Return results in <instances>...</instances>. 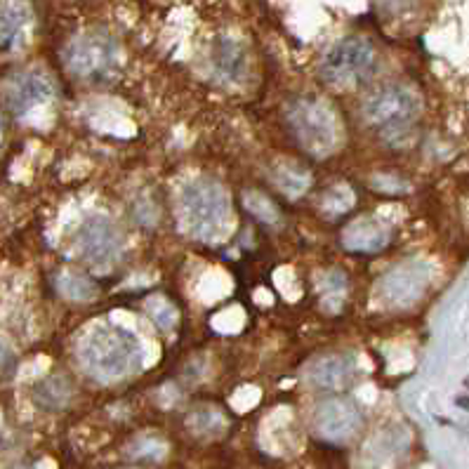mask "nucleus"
<instances>
[{
    "label": "nucleus",
    "mask_w": 469,
    "mask_h": 469,
    "mask_svg": "<svg viewBox=\"0 0 469 469\" xmlns=\"http://www.w3.org/2000/svg\"><path fill=\"white\" fill-rule=\"evenodd\" d=\"M81 356L90 375L114 382L140 371L144 349L130 330L121 326H99L83 340Z\"/></svg>",
    "instance_id": "nucleus-1"
},
{
    "label": "nucleus",
    "mask_w": 469,
    "mask_h": 469,
    "mask_svg": "<svg viewBox=\"0 0 469 469\" xmlns=\"http://www.w3.org/2000/svg\"><path fill=\"white\" fill-rule=\"evenodd\" d=\"M182 225L199 241H219L232 225V203L225 187L200 177L189 182L180 193Z\"/></svg>",
    "instance_id": "nucleus-2"
},
{
    "label": "nucleus",
    "mask_w": 469,
    "mask_h": 469,
    "mask_svg": "<svg viewBox=\"0 0 469 469\" xmlns=\"http://www.w3.org/2000/svg\"><path fill=\"white\" fill-rule=\"evenodd\" d=\"M286 121L295 140L314 156H328L337 147V140H340L337 121H335L333 109L321 99L303 97V99L290 102Z\"/></svg>",
    "instance_id": "nucleus-3"
},
{
    "label": "nucleus",
    "mask_w": 469,
    "mask_h": 469,
    "mask_svg": "<svg viewBox=\"0 0 469 469\" xmlns=\"http://www.w3.org/2000/svg\"><path fill=\"white\" fill-rule=\"evenodd\" d=\"M375 50L366 38H342L321 59V78L335 88L366 83L375 71Z\"/></svg>",
    "instance_id": "nucleus-4"
},
{
    "label": "nucleus",
    "mask_w": 469,
    "mask_h": 469,
    "mask_svg": "<svg viewBox=\"0 0 469 469\" xmlns=\"http://www.w3.org/2000/svg\"><path fill=\"white\" fill-rule=\"evenodd\" d=\"M66 66L85 81H107L118 69V46L104 33L81 36L66 47Z\"/></svg>",
    "instance_id": "nucleus-5"
},
{
    "label": "nucleus",
    "mask_w": 469,
    "mask_h": 469,
    "mask_svg": "<svg viewBox=\"0 0 469 469\" xmlns=\"http://www.w3.org/2000/svg\"><path fill=\"white\" fill-rule=\"evenodd\" d=\"M418 114V99L404 85H385L368 97L366 116L382 132H401Z\"/></svg>",
    "instance_id": "nucleus-6"
},
{
    "label": "nucleus",
    "mask_w": 469,
    "mask_h": 469,
    "mask_svg": "<svg viewBox=\"0 0 469 469\" xmlns=\"http://www.w3.org/2000/svg\"><path fill=\"white\" fill-rule=\"evenodd\" d=\"M76 243L81 255L95 267H102V269L118 262L123 255V234L104 215L90 217L78 229Z\"/></svg>",
    "instance_id": "nucleus-7"
},
{
    "label": "nucleus",
    "mask_w": 469,
    "mask_h": 469,
    "mask_svg": "<svg viewBox=\"0 0 469 469\" xmlns=\"http://www.w3.org/2000/svg\"><path fill=\"white\" fill-rule=\"evenodd\" d=\"M314 427L319 437L328 439V441H347L359 431L361 413L352 401L328 399L316 408Z\"/></svg>",
    "instance_id": "nucleus-8"
},
{
    "label": "nucleus",
    "mask_w": 469,
    "mask_h": 469,
    "mask_svg": "<svg viewBox=\"0 0 469 469\" xmlns=\"http://www.w3.org/2000/svg\"><path fill=\"white\" fill-rule=\"evenodd\" d=\"M420 274L408 267H397L378 281V297L389 307H405L420 295Z\"/></svg>",
    "instance_id": "nucleus-9"
},
{
    "label": "nucleus",
    "mask_w": 469,
    "mask_h": 469,
    "mask_svg": "<svg viewBox=\"0 0 469 469\" xmlns=\"http://www.w3.org/2000/svg\"><path fill=\"white\" fill-rule=\"evenodd\" d=\"M342 243L352 252H378L389 243V229L378 217H361L342 232Z\"/></svg>",
    "instance_id": "nucleus-10"
},
{
    "label": "nucleus",
    "mask_w": 469,
    "mask_h": 469,
    "mask_svg": "<svg viewBox=\"0 0 469 469\" xmlns=\"http://www.w3.org/2000/svg\"><path fill=\"white\" fill-rule=\"evenodd\" d=\"M354 373H356V363L352 356H326L309 368V379L323 389H340L352 382Z\"/></svg>",
    "instance_id": "nucleus-11"
},
{
    "label": "nucleus",
    "mask_w": 469,
    "mask_h": 469,
    "mask_svg": "<svg viewBox=\"0 0 469 469\" xmlns=\"http://www.w3.org/2000/svg\"><path fill=\"white\" fill-rule=\"evenodd\" d=\"M52 97V83L46 76L40 73H29L14 85L13 90V109L17 114H24V111L38 107V104L47 102Z\"/></svg>",
    "instance_id": "nucleus-12"
},
{
    "label": "nucleus",
    "mask_w": 469,
    "mask_h": 469,
    "mask_svg": "<svg viewBox=\"0 0 469 469\" xmlns=\"http://www.w3.org/2000/svg\"><path fill=\"white\" fill-rule=\"evenodd\" d=\"M29 13L17 3L0 5V50H13L24 38Z\"/></svg>",
    "instance_id": "nucleus-13"
},
{
    "label": "nucleus",
    "mask_w": 469,
    "mask_h": 469,
    "mask_svg": "<svg viewBox=\"0 0 469 469\" xmlns=\"http://www.w3.org/2000/svg\"><path fill=\"white\" fill-rule=\"evenodd\" d=\"M215 69H217L219 76L229 78V81L238 78L245 69L243 50L236 43H232V40L219 43L217 50H215Z\"/></svg>",
    "instance_id": "nucleus-14"
},
{
    "label": "nucleus",
    "mask_w": 469,
    "mask_h": 469,
    "mask_svg": "<svg viewBox=\"0 0 469 469\" xmlns=\"http://www.w3.org/2000/svg\"><path fill=\"white\" fill-rule=\"evenodd\" d=\"M243 200H245V208H248L255 217L267 222V225H278V222H281V215H278L277 206H274L264 193L248 192L243 196Z\"/></svg>",
    "instance_id": "nucleus-15"
},
{
    "label": "nucleus",
    "mask_w": 469,
    "mask_h": 469,
    "mask_svg": "<svg viewBox=\"0 0 469 469\" xmlns=\"http://www.w3.org/2000/svg\"><path fill=\"white\" fill-rule=\"evenodd\" d=\"M274 177H277L278 187L283 192H288L290 196H297V193H303L309 187V175L297 166H283L281 170H277Z\"/></svg>",
    "instance_id": "nucleus-16"
},
{
    "label": "nucleus",
    "mask_w": 469,
    "mask_h": 469,
    "mask_svg": "<svg viewBox=\"0 0 469 469\" xmlns=\"http://www.w3.org/2000/svg\"><path fill=\"white\" fill-rule=\"evenodd\" d=\"M62 290H64L71 300H92L97 293L92 281H88V278L81 277V274H69V277L62 281Z\"/></svg>",
    "instance_id": "nucleus-17"
},
{
    "label": "nucleus",
    "mask_w": 469,
    "mask_h": 469,
    "mask_svg": "<svg viewBox=\"0 0 469 469\" xmlns=\"http://www.w3.org/2000/svg\"><path fill=\"white\" fill-rule=\"evenodd\" d=\"M354 203V193L347 187H335L326 193L323 199V210L330 212V215H340V212H347Z\"/></svg>",
    "instance_id": "nucleus-18"
},
{
    "label": "nucleus",
    "mask_w": 469,
    "mask_h": 469,
    "mask_svg": "<svg viewBox=\"0 0 469 469\" xmlns=\"http://www.w3.org/2000/svg\"><path fill=\"white\" fill-rule=\"evenodd\" d=\"M192 424L199 434H217L225 430V420L215 411H200L199 415H193Z\"/></svg>",
    "instance_id": "nucleus-19"
},
{
    "label": "nucleus",
    "mask_w": 469,
    "mask_h": 469,
    "mask_svg": "<svg viewBox=\"0 0 469 469\" xmlns=\"http://www.w3.org/2000/svg\"><path fill=\"white\" fill-rule=\"evenodd\" d=\"M149 314L154 316L156 323H158L163 330L170 328V326H173V321H175V309L170 307L167 303H161V300H158V303L149 304Z\"/></svg>",
    "instance_id": "nucleus-20"
}]
</instances>
